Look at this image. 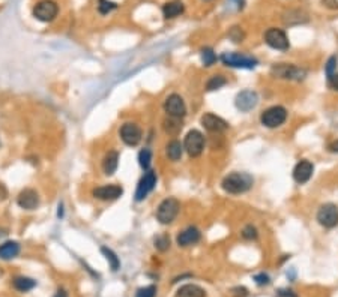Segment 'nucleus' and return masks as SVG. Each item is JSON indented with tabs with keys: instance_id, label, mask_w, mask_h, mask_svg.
Listing matches in <instances>:
<instances>
[{
	"instance_id": "nucleus-19",
	"label": "nucleus",
	"mask_w": 338,
	"mask_h": 297,
	"mask_svg": "<svg viewBox=\"0 0 338 297\" xmlns=\"http://www.w3.org/2000/svg\"><path fill=\"white\" fill-rule=\"evenodd\" d=\"M185 11V6L181 0H173V2H168L162 6V15L164 18H176L179 17L182 12Z\"/></svg>"
},
{
	"instance_id": "nucleus-20",
	"label": "nucleus",
	"mask_w": 338,
	"mask_h": 297,
	"mask_svg": "<svg viewBox=\"0 0 338 297\" xmlns=\"http://www.w3.org/2000/svg\"><path fill=\"white\" fill-rule=\"evenodd\" d=\"M119 165V153L116 150H112L106 155L104 161H103V170L107 176H112L116 173Z\"/></svg>"
},
{
	"instance_id": "nucleus-33",
	"label": "nucleus",
	"mask_w": 338,
	"mask_h": 297,
	"mask_svg": "<svg viewBox=\"0 0 338 297\" xmlns=\"http://www.w3.org/2000/svg\"><path fill=\"white\" fill-rule=\"evenodd\" d=\"M156 296V287L155 285H147L143 288H138L135 297H155Z\"/></svg>"
},
{
	"instance_id": "nucleus-15",
	"label": "nucleus",
	"mask_w": 338,
	"mask_h": 297,
	"mask_svg": "<svg viewBox=\"0 0 338 297\" xmlns=\"http://www.w3.org/2000/svg\"><path fill=\"white\" fill-rule=\"evenodd\" d=\"M17 203L24 210H35L39 206V195H38V192L35 189L26 188V189H23L18 194Z\"/></svg>"
},
{
	"instance_id": "nucleus-34",
	"label": "nucleus",
	"mask_w": 338,
	"mask_h": 297,
	"mask_svg": "<svg viewBox=\"0 0 338 297\" xmlns=\"http://www.w3.org/2000/svg\"><path fill=\"white\" fill-rule=\"evenodd\" d=\"M257 236H259L257 228L252 227V225H246V227L242 230V237H243L245 240H254V239H257Z\"/></svg>"
},
{
	"instance_id": "nucleus-7",
	"label": "nucleus",
	"mask_w": 338,
	"mask_h": 297,
	"mask_svg": "<svg viewBox=\"0 0 338 297\" xmlns=\"http://www.w3.org/2000/svg\"><path fill=\"white\" fill-rule=\"evenodd\" d=\"M184 150H187V153L193 158H197L202 155V152L205 150V137L200 131L193 129L187 134L185 141H184Z\"/></svg>"
},
{
	"instance_id": "nucleus-8",
	"label": "nucleus",
	"mask_w": 338,
	"mask_h": 297,
	"mask_svg": "<svg viewBox=\"0 0 338 297\" xmlns=\"http://www.w3.org/2000/svg\"><path fill=\"white\" fill-rule=\"evenodd\" d=\"M265 42L271 48L280 50V51H286L290 47V42H289V38H287L286 32L281 30V29H275V27H271V29L266 30V33H265Z\"/></svg>"
},
{
	"instance_id": "nucleus-17",
	"label": "nucleus",
	"mask_w": 338,
	"mask_h": 297,
	"mask_svg": "<svg viewBox=\"0 0 338 297\" xmlns=\"http://www.w3.org/2000/svg\"><path fill=\"white\" fill-rule=\"evenodd\" d=\"M92 194H94V197L98 198V200L113 201V200H117V198L122 197L123 188L119 186V185H104V186H100V188L94 189Z\"/></svg>"
},
{
	"instance_id": "nucleus-13",
	"label": "nucleus",
	"mask_w": 338,
	"mask_h": 297,
	"mask_svg": "<svg viewBox=\"0 0 338 297\" xmlns=\"http://www.w3.org/2000/svg\"><path fill=\"white\" fill-rule=\"evenodd\" d=\"M200 122H202V126L206 131L212 132V134H221V132H224V131L228 129V123L225 122L224 119L220 117V116H215L212 113L203 114L202 119H200Z\"/></svg>"
},
{
	"instance_id": "nucleus-26",
	"label": "nucleus",
	"mask_w": 338,
	"mask_h": 297,
	"mask_svg": "<svg viewBox=\"0 0 338 297\" xmlns=\"http://www.w3.org/2000/svg\"><path fill=\"white\" fill-rule=\"evenodd\" d=\"M182 129V122L181 119L176 117H168L167 120H164V131L170 135H176L179 131Z\"/></svg>"
},
{
	"instance_id": "nucleus-31",
	"label": "nucleus",
	"mask_w": 338,
	"mask_h": 297,
	"mask_svg": "<svg viewBox=\"0 0 338 297\" xmlns=\"http://www.w3.org/2000/svg\"><path fill=\"white\" fill-rule=\"evenodd\" d=\"M155 248L159 252H165L170 248V237L167 234H159L155 237Z\"/></svg>"
},
{
	"instance_id": "nucleus-10",
	"label": "nucleus",
	"mask_w": 338,
	"mask_h": 297,
	"mask_svg": "<svg viewBox=\"0 0 338 297\" xmlns=\"http://www.w3.org/2000/svg\"><path fill=\"white\" fill-rule=\"evenodd\" d=\"M317 221L325 228H334L338 225V207L332 203L323 204L317 212Z\"/></svg>"
},
{
	"instance_id": "nucleus-4",
	"label": "nucleus",
	"mask_w": 338,
	"mask_h": 297,
	"mask_svg": "<svg viewBox=\"0 0 338 297\" xmlns=\"http://www.w3.org/2000/svg\"><path fill=\"white\" fill-rule=\"evenodd\" d=\"M221 62L225 66L239 68V69H254L257 66V60L251 56L242 53H224L221 56Z\"/></svg>"
},
{
	"instance_id": "nucleus-16",
	"label": "nucleus",
	"mask_w": 338,
	"mask_h": 297,
	"mask_svg": "<svg viewBox=\"0 0 338 297\" xmlns=\"http://www.w3.org/2000/svg\"><path fill=\"white\" fill-rule=\"evenodd\" d=\"M313 173H314V165L310 161L304 159V161L296 164V167L293 170V179H295L296 183L304 185V183H307L311 179Z\"/></svg>"
},
{
	"instance_id": "nucleus-35",
	"label": "nucleus",
	"mask_w": 338,
	"mask_h": 297,
	"mask_svg": "<svg viewBox=\"0 0 338 297\" xmlns=\"http://www.w3.org/2000/svg\"><path fill=\"white\" fill-rule=\"evenodd\" d=\"M337 57L335 56H332V57H329V60L326 62V65H325V71H326V75H328V78H331L334 74H335V69H337Z\"/></svg>"
},
{
	"instance_id": "nucleus-41",
	"label": "nucleus",
	"mask_w": 338,
	"mask_h": 297,
	"mask_svg": "<svg viewBox=\"0 0 338 297\" xmlns=\"http://www.w3.org/2000/svg\"><path fill=\"white\" fill-rule=\"evenodd\" d=\"M329 150H331V152H334V153H338V140L329 144Z\"/></svg>"
},
{
	"instance_id": "nucleus-29",
	"label": "nucleus",
	"mask_w": 338,
	"mask_h": 297,
	"mask_svg": "<svg viewBox=\"0 0 338 297\" xmlns=\"http://www.w3.org/2000/svg\"><path fill=\"white\" fill-rule=\"evenodd\" d=\"M138 164L143 170H149L150 164H152V152L149 149H143L140 153H138Z\"/></svg>"
},
{
	"instance_id": "nucleus-28",
	"label": "nucleus",
	"mask_w": 338,
	"mask_h": 297,
	"mask_svg": "<svg viewBox=\"0 0 338 297\" xmlns=\"http://www.w3.org/2000/svg\"><path fill=\"white\" fill-rule=\"evenodd\" d=\"M227 84V80H225L223 75H214L209 78V81L206 83V90L208 92H214V90H218L221 89L223 86Z\"/></svg>"
},
{
	"instance_id": "nucleus-11",
	"label": "nucleus",
	"mask_w": 338,
	"mask_h": 297,
	"mask_svg": "<svg viewBox=\"0 0 338 297\" xmlns=\"http://www.w3.org/2000/svg\"><path fill=\"white\" fill-rule=\"evenodd\" d=\"M120 138L122 141L126 144V146H137L140 141H141V137H143V131L141 128L137 125V123H132V122H126L122 125L120 128Z\"/></svg>"
},
{
	"instance_id": "nucleus-42",
	"label": "nucleus",
	"mask_w": 338,
	"mask_h": 297,
	"mask_svg": "<svg viewBox=\"0 0 338 297\" xmlns=\"http://www.w3.org/2000/svg\"><path fill=\"white\" fill-rule=\"evenodd\" d=\"M54 297H68V293L65 291V290H59L57 293H56V296Z\"/></svg>"
},
{
	"instance_id": "nucleus-21",
	"label": "nucleus",
	"mask_w": 338,
	"mask_h": 297,
	"mask_svg": "<svg viewBox=\"0 0 338 297\" xmlns=\"http://www.w3.org/2000/svg\"><path fill=\"white\" fill-rule=\"evenodd\" d=\"M176 297H206V291L196 284H187L178 290Z\"/></svg>"
},
{
	"instance_id": "nucleus-14",
	"label": "nucleus",
	"mask_w": 338,
	"mask_h": 297,
	"mask_svg": "<svg viewBox=\"0 0 338 297\" xmlns=\"http://www.w3.org/2000/svg\"><path fill=\"white\" fill-rule=\"evenodd\" d=\"M257 104H259V96L254 90H242L240 93H237V96L234 99L236 108L243 113L254 110Z\"/></svg>"
},
{
	"instance_id": "nucleus-2",
	"label": "nucleus",
	"mask_w": 338,
	"mask_h": 297,
	"mask_svg": "<svg viewBox=\"0 0 338 297\" xmlns=\"http://www.w3.org/2000/svg\"><path fill=\"white\" fill-rule=\"evenodd\" d=\"M181 204L176 198H165L156 209V219L161 224H172L179 215Z\"/></svg>"
},
{
	"instance_id": "nucleus-30",
	"label": "nucleus",
	"mask_w": 338,
	"mask_h": 297,
	"mask_svg": "<svg viewBox=\"0 0 338 297\" xmlns=\"http://www.w3.org/2000/svg\"><path fill=\"white\" fill-rule=\"evenodd\" d=\"M202 62H203L205 66H212L217 62V54L214 53L212 48L206 47V48L202 50Z\"/></svg>"
},
{
	"instance_id": "nucleus-12",
	"label": "nucleus",
	"mask_w": 338,
	"mask_h": 297,
	"mask_svg": "<svg viewBox=\"0 0 338 297\" xmlns=\"http://www.w3.org/2000/svg\"><path fill=\"white\" fill-rule=\"evenodd\" d=\"M156 185V173L152 171V170H147L144 173V176L140 179L138 185H137V191H135V201H143L144 198L147 197L153 188Z\"/></svg>"
},
{
	"instance_id": "nucleus-24",
	"label": "nucleus",
	"mask_w": 338,
	"mask_h": 297,
	"mask_svg": "<svg viewBox=\"0 0 338 297\" xmlns=\"http://www.w3.org/2000/svg\"><path fill=\"white\" fill-rule=\"evenodd\" d=\"M165 153L168 156V159L172 161H179L184 155V146L181 144V141L178 140H172L167 146H165Z\"/></svg>"
},
{
	"instance_id": "nucleus-22",
	"label": "nucleus",
	"mask_w": 338,
	"mask_h": 297,
	"mask_svg": "<svg viewBox=\"0 0 338 297\" xmlns=\"http://www.w3.org/2000/svg\"><path fill=\"white\" fill-rule=\"evenodd\" d=\"M20 254V245L17 242H5L0 245V258L2 260H12Z\"/></svg>"
},
{
	"instance_id": "nucleus-40",
	"label": "nucleus",
	"mask_w": 338,
	"mask_h": 297,
	"mask_svg": "<svg viewBox=\"0 0 338 297\" xmlns=\"http://www.w3.org/2000/svg\"><path fill=\"white\" fill-rule=\"evenodd\" d=\"M6 197H8V189H6V186L0 182V200H5Z\"/></svg>"
},
{
	"instance_id": "nucleus-38",
	"label": "nucleus",
	"mask_w": 338,
	"mask_h": 297,
	"mask_svg": "<svg viewBox=\"0 0 338 297\" xmlns=\"http://www.w3.org/2000/svg\"><path fill=\"white\" fill-rule=\"evenodd\" d=\"M322 3H323L326 8H331V9H338V0H322Z\"/></svg>"
},
{
	"instance_id": "nucleus-39",
	"label": "nucleus",
	"mask_w": 338,
	"mask_h": 297,
	"mask_svg": "<svg viewBox=\"0 0 338 297\" xmlns=\"http://www.w3.org/2000/svg\"><path fill=\"white\" fill-rule=\"evenodd\" d=\"M329 81H331L332 89H334V90H338V74H334V75L329 78Z\"/></svg>"
},
{
	"instance_id": "nucleus-27",
	"label": "nucleus",
	"mask_w": 338,
	"mask_h": 297,
	"mask_svg": "<svg viewBox=\"0 0 338 297\" xmlns=\"http://www.w3.org/2000/svg\"><path fill=\"white\" fill-rule=\"evenodd\" d=\"M101 252L104 254V257L107 258V261H109V264H110V267H112L113 272H116V270H119V267H120V260L117 258V255L113 252L110 248H107V246H103L101 248Z\"/></svg>"
},
{
	"instance_id": "nucleus-5",
	"label": "nucleus",
	"mask_w": 338,
	"mask_h": 297,
	"mask_svg": "<svg viewBox=\"0 0 338 297\" xmlns=\"http://www.w3.org/2000/svg\"><path fill=\"white\" fill-rule=\"evenodd\" d=\"M271 74H272L274 77H278V78L299 81V80H304V78H305L307 71L302 69V68H298V66H295V65L280 63V65H274V66H272Z\"/></svg>"
},
{
	"instance_id": "nucleus-9",
	"label": "nucleus",
	"mask_w": 338,
	"mask_h": 297,
	"mask_svg": "<svg viewBox=\"0 0 338 297\" xmlns=\"http://www.w3.org/2000/svg\"><path fill=\"white\" fill-rule=\"evenodd\" d=\"M164 111L168 114V117H176V119H182L187 114V105L185 101L181 95H170L164 101Z\"/></svg>"
},
{
	"instance_id": "nucleus-1",
	"label": "nucleus",
	"mask_w": 338,
	"mask_h": 297,
	"mask_svg": "<svg viewBox=\"0 0 338 297\" xmlns=\"http://www.w3.org/2000/svg\"><path fill=\"white\" fill-rule=\"evenodd\" d=\"M252 183H254V180L249 174H246V173H231L223 179L221 186L227 194L237 195V194H243L248 189H251Z\"/></svg>"
},
{
	"instance_id": "nucleus-37",
	"label": "nucleus",
	"mask_w": 338,
	"mask_h": 297,
	"mask_svg": "<svg viewBox=\"0 0 338 297\" xmlns=\"http://www.w3.org/2000/svg\"><path fill=\"white\" fill-rule=\"evenodd\" d=\"M254 281H256L259 285H268V284H269V276L265 275V273H260V275H256V276H254Z\"/></svg>"
},
{
	"instance_id": "nucleus-25",
	"label": "nucleus",
	"mask_w": 338,
	"mask_h": 297,
	"mask_svg": "<svg viewBox=\"0 0 338 297\" xmlns=\"http://www.w3.org/2000/svg\"><path fill=\"white\" fill-rule=\"evenodd\" d=\"M284 23L286 24H299V23H305L308 20L307 14H304L302 11H289L286 15H284Z\"/></svg>"
},
{
	"instance_id": "nucleus-32",
	"label": "nucleus",
	"mask_w": 338,
	"mask_h": 297,
	"mask_svg": "<svg viewBox=\"0 0 338 297\" xmlns=\"http://www.w3.org/2000/svg\"><path fill=\"white\" fill-rule=\"evenodd\" d=\"M116 8H117V5L114 2H112V0H98V11L103 15L110 14Z\"/></svg>"
},
{
	"instance_id": "nucleus-23",
	"label": "nucleus",
	"mask_w": 338,
	"mask_h": 297,
	"mask_svg": "<svg viewBox=\"0 0 338 297\" xmlns=\"http://www.w3.org/2000/svg\"><path fill=\"white\" fill-rule=\"evenodd\" d=\"M12 285L17 291L26 293V291H30L36 287V281L32 279V278H26V276H17V278H14Z\"/></svg>"
},
{
	"instance_id": "nucleus-36",
	"label": "nucleus",
	"mask_w": 338,
	"mask_h": 297,
	"mask_svg": "<svg viewBox=\"0 0 338 297\" xmlns=\"http://www.w3.org/2000/svg\"><path fill=\"white\" fill-rule=\"evenodd\" d=\"M228 36L234 41V42H242V39L245 38V35H243V32L239 29V27H233L231 30H230V33H228Z\"/></svg>"
},
{
	"instance_id": "nucleus-6",
	"label": "nucleus",
	"mask_w": 338,
	"mask_h": 297,
	"mask_svg": "<svg viewBox=\"0 0 338 297\" xmlns=\"http://www.w3.org/2000/svg\"><path fill=\"white\" fill-rule=\"evenodd\" d=\"M59 14V6L54 0H41L33 8V17L39 21L50 23Z\"/></svg>"
},
{
	"instance_id": "nucleus-3",
	"label": "nucleus",
	"mask_w": 338,
	"mask_h": 297,
	"mask_svg": "<svg viewBox=\"0 0 338 297\" xmlns=\"http://www.w3.org/2000/svg\"><path fill=\"white\" fill-rule=\"evenodd\" d=\"M287 120V110L281 105H274L265 110L260 116V122L266 128H278Z\"/></svg>"
},
{
	"instance_id": "nucleus-18",
	"label": "nucleus",
	"mask_w": 338,
	"mask_h": 297,
	"mask_svg": "<svg viewBox=\"0 0 338 297\" xmlns=\"http://www.w3.org/2000/svg\"><path fill=\"white\" fill-rule=\"evenodd\" d=\"M200 237H202V233H200L199 228H196V227H188V228H185L184 231H181V233L178 234L176 242H178L179 246L187 248V246H193V245H196V243L200 240Z\"/></svg>"
}]
</instances>
